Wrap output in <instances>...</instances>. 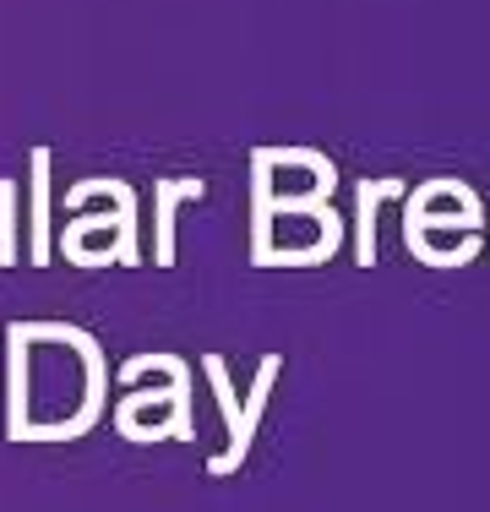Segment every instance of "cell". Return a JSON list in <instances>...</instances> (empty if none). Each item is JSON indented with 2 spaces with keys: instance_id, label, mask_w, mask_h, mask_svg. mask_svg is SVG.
<instances>
[{
  "instance_id": "obj_4",
  "label": "cell",
  "mask_w": 490,
  "mask_h": 512,
  "mask_svg": "<svg viewBox=\"0 0 490 512\" xmlns=\"http://www.w3.org/2000/svg\"><path fill=\"white\" fill-rule=\"evenodd\" d=\"M398 180H360V240H354V256L360 267L376 262V202L382 197H398Z\"/></svg>"
},
{
  "instance_id": "obj_5",
  "label": "cell",
  "mask_w": 490,
  "mask_h": 512,
  "mask_svg": "<svg viewBox=\"0 0 490 512\" xmlns=\"http://www.w3.org/2000/svg\"><path fill=\"white\" fill-rule=\"evenodd\" d=\"M6 338H11V425H6V436L22 442L28 436V338H17L11 327H6Z\"/></svg>"
},
{
  "instance_id": "obj_3",
  "label": "cell",
  "mask_w": 490,
  "mask_h": 512,
  "mask_svg": "<svg viewBox=\"0 0 490 512\" xmlns=\"http://www.w3.org/2000/svg\"><path fill=\"white\" fill-rule=\"evenodd\" d=\"M202 180H158V229H153V256L158 267L175 262V202L186 197H202Z\"/></svg>"
},
{
  "instance_id": "obj_1",
  "label": "cell",
  "mask_w": 490,
  "mask_h": 512,
  "mask_svg": "<svg viewBox=\"0 0 490 512\" xmlns=\"http://www.w3.org/2000/svg\"><path fill=\"white\" fill-rule=\"evenodd\" d=\"M202 371L213 376L218 414H224V425H229V453H218V458H213V474H235L240 463H245V453H251V436H256V420H262V404H267V393H273L278 360H273V355L262 360V371H256V387H251V398H245V409H240L235 387H229V371H224V360H218V355H207V360H202Z\"/></svg>"
},
{
  "instance_id": "obj_2",
  "label": "cell",
  "mask_w": 490,
  "mask_h": 512,
  "mask_svg": "<svg viewBox=\"0 0 490 512\" xmlns=\"http://www.w3.org/2000/svg\"><path fill=\"white\" fill-rule=\"evenodd\" d=\"M28 180H33V213H28V262H49V148L28 153Z\"/></svg>"
},
{
  "instance_id": "obj_6",
  "label": "cell",
  "mask_w": 490,
  "mask_h": 512,
  "mask_svg": "<svg viewBox=\"0 0 490 512\" xmlns=\"http://www.w3.org/2000/svg\"><path fill=\"white\" fill-rule=\"evenodd\" d=\"M17 262V180H0V267Z\"/></svg>"
}]
</instances>
